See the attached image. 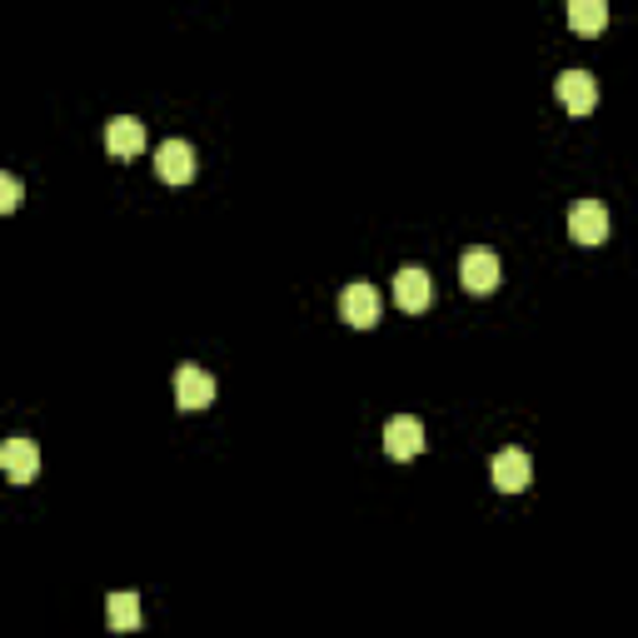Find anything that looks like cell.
Listing matches in <instances>:
<instances>
[{
	"instance_id": "6da1fadb",
	"label": "cell",
	"mask_w": 638,
	"mask_h": 638,
	"mask_svg": "<svg viewBox=\"0 0 638 638\" xmlns=\"http://www.w3.org/2000/svg\"><path fill=\"white\" fill-rule=\"evenodd\" d=\"M175 404L180 410H210L215 404V379L200 365H180L175 369Z\"/></svg>"
},
{
	"instance_id": "5b68a950",
	"label": "cell",
	"mask_w": 638,
	"mask_h": 638,
	"mask_svg": "<svg viewBox=\"0 0 638 638\" xmlns=\"http://www.w3.org/2000/svg\"><path fill=\"white\" fill-rule=\"evenodd\" d=\"M569 235L579 239V245H604V239H608V210H604V200H579V205L569 210Z\"/></svg>"
},
{
	"instance_id": "9c48e42d",
	"label": "cell",
	"mask_w": 638,
	"mask_h": 638,
	"mask_svg": "<svg viewBox=\"0 0 638 638\" xmlns=\"http://www.w3.org/2000/svg\"><path fill=\"white\" fill-rule=\"evenodd\" d=\"M384 449H390V459H414L424 449V424L414 414H394L384 424Z\"/></svg>"
},
{
	"instance_id": "30bf717a",
	"label": "cell",
	"mask_w": 638,
	"mask_h": 638,
	"mask_svg": "<svg viewBox=\"0 0 638 638\" xmlns=\"http://www.w3.org/2000/svg\"><path fill=\"white\" fill-rule=\"evenodd\" d=\"M429 270H419V265H404L400 275H394V304L400 310H410V314H419V310H429Z\"/></svg>"
},
{
	"instance_id": "3957f363",
	"label": "cell",
	"mask_w": 638,
	"mask_h": 638,
	"mask_svg": "<svg viewBox=\"0 0 638 638\" xmlns=\"http://www.w3.org/2000/svg\"><path fill=\"white\" fill-rule=\"evenodd\" d=\"M0 469H5V479H11V484H31V479L41 474V449H35L25 434H11V439H5V449H0Z\"/></svg>"
},
{
	"instance_id": "8992f818",
	"label": "cell",
	"mask_w": 638,
	"mask_h": 638,
	"mask_svg": "<svg viewBox=\"0 0 638 638\" xmlns=\"http://www.w3.org/2000/svg\"><path fill=\"white\" fill-rule=\"evenodd\" d=\"M489 474H494V489H504V494H519V489H529L534 479V464L524 449H499L494 464H489Z\"/></svg>"
},
{
	"instance_id": "7a4b0ae2",
	"label": "cell",
	"mask_w": 638,
	"mask_h": 638,
	"mask_svg": "<svg viewBox=\"0 0 638 638\" xmlns=\"http://www.w3.org/2000/svg\"><path fill=\"white\" fill-rule=\"evenodd\" d=\"M339 314H345V325L355 329H374L379 325V290L365 280L345 284V294H339Z\"/></svg>"
},
{
	"instance_id": "5bb4252c",
	"label": "cell",
	"mask_w": 638,
	"mask_h": 638,
	"mask_svg": "<svg viewBox=\"0 0 638 638\" xmlns=\"http://www.w3.org/2000/svg\"><path fill=\"white\" fill-rule=\"evenodd\" d=\"M0 210L11 215V210H21V180H15L11 170L0 175Z\"/></svg>"
},
{
	"instance_id": "277c9868",
	"label": "cell",
	"mask_w": 638,
	"mask_h": 638,
	"mask_svg": "<svg viewBox=\"0 0 638 638\" xmlns=\"http://www.w3.org/2000/svg\"><path fill=\"white\" fill-rule=\"evenodd\" d=\"M553 90H559L569 115H589V110L598 105V80L589 76V70H563V76L553 80Z\"/></svg>"
},
{
	"instance_id": "4fadbf2b",
	"label": "cell",
	"mask_w": 638,
	"mask_h": 638,
	"mask_svg": "<svg viewBox=\"0 0 638 638\" xmlns=\"http://www.w3.org/2000/svg\"><path fill=\"white\" fill-rule=\"evenodd\" d=\"M569 25H573V31H584V35H598L608 25V5H604V0H573Z\"/></svg>"
},
{
	"instance_id": "52a82bcc",
	"label": "cell",
	"mask_w": 638,
	"mask_h": 638,
	"mask_svg": "<svg viewBox=\"0 0 638 638\" xmlns=\"http://www.w3.org/2000/svg\"><path fill=\"white\" fill-rule=\"evenodd\" d=\"M459 280H464L469 294H489L499 284V255H494V249H464V260H459Z\"/></svg>"
},
{
	"instance_id": "ba28073f",
	"label": "cell",
	"mask_w": 638,
	"mask_h": 638,
	"mask_svg": "<svg viewBox=\"0 0 638 638\" xmlns=\"http://www.w3.org/2000/svg\"><path fill=\"white\" fill-rule=\"evenodd\" d=\"M155 170H160L165 184H190V180H195V150H190V141H165L160 155H155Z\"/></svg>"
},
{
	"instance_id": "8fae6325",
	"label": "cell",
	"mask_w": 638,
	"mask_h": 638,
	"mask_svg": "<svg viewBox=\"0 0 638 638\" xmlns=\"http://www.w3.org/2000/svg\"><path fill=\"white\" fill-rule=\"evenodd\" d=\"M105 150L115 155V160H131V155H141L145 150V125H141V120H131V115H115L105 125Z\"/></svg>"
},
{
	"instance_id": "7c38bea8",
	"label": "cell",
	"mask_w": 638,
	"mask_h": 638,
	"mask_svg": "<svg viewBox=\"0 0 638 638\" xmlns=\"http://www.w3.org/2000/svg\"><path fill=\"white\" fill-rule=\"evenodd\" d=\"M105 624L115 628V634H131V628H141V598H135L131 589L110 594L105 598Z\"/></svg>"
}]
</instances>
